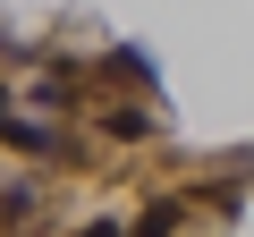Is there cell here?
Segmentation results:
<instances>
[{
	"label": "cell",
	"instance_id": "6da1fadb",
	"mask_svg": "<svg viewBox=\"0 0 254 237\" xmlns=\"http://www.w3.org/2000/svg\"><path fill=\"white\" fill-rule=\"evenodd\" d=\"M85 76H102V85H136L144 102H153V85H161V76H153V59H144L136 43H110V51H102V59H93Z\"/></svg>",
	"mask_w": 254,
	"mask_h": 237
},
{
	"label": "cell",
	"instance_id": "7a4b0ae2",
	"mask_svg": "<svg viewBox=\"0 0 254 237\" xmlns=\"http://www.w3.org/2000/svg\"><path fill=\"white\" fill-rule=\"evenodd\" d=\"M93 127H102L110 144H144V136L161 127V110H144V102H93Z\"/></svg>",
	"mask_w": 254,
	"mask_h": 237
},
{
	"label": "cell",
	"instance_id": "3957f363",
	"mask_svg": "<svg viewBox=\"0 0 254 237\" xmlns=\"http://www.w3.org/2000/svg\"><path fill=\"white\" fill-rule=\"evenodd\" d=\"M76 237H136V229H127V220H85Z\"/></svg>",
	"mask_w": 254,
	"mask_h": 237
}]
</instances>
